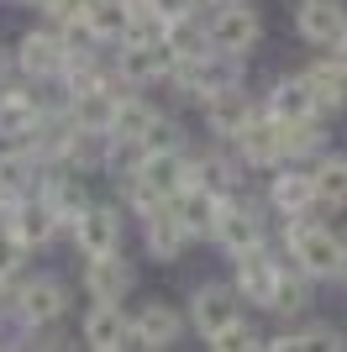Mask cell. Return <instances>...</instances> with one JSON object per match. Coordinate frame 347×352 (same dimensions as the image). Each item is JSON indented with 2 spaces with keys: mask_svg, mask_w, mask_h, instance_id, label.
<instances>
[{
  "mask_svg": "<svg viewBox=\"0 0 347 352\" xmlns=\"http://www.w3.org/2000/svg\"><path fill=\"white\" fill-rule=\"evenodd\" d=\"M53 226H58V216H53V206H48V200L16 206V216H11V236L21 242V248H43L48 236H53Z\"/></svg>",
  "mask_w": 347,
  "mask_h": 352,
  "instance_id": "5bb4252c",
  "label": "cell"
},
{
  "mask_svg": "<svg viewBox=\"0 0 347 352\" xmlns=\"http://www.w3.org/2000/svg\"><path fill=\"white\" fill-rule=\"evenodd\" d=\"M211 232H216V236H221V248H231V252L258 248V242H263L258 216H247V210H237V206H216V221H211Z\"/></svg>",
  "mask_w": 347,
  "mask_h": 352,
  "instance_id": "9c48e42d",
  "label": "cell"
},
{
  "mask_svg": "<svg viewBox=\"0 0 347 352\" xmlns=\"http://www.w3.org/2000/svg\"><path fill=\"white\" fill-rule=\"evenodd\" d=\"M16 252H21V242H16V236L6 232V236H0V279H6V274L16 268Z\"/></svg>",
  "mask_w": 347,
  "mask_h": 352,
  "instance_id": "e575fe53",
  "label": "cell"
},
{
  "mask_svg": "<svg viewBox=\"0 0 347 352\" xmlns=\"http://www.w3.org/2000/svg\"><path fill=\"white\" fill-rule=\"evenodd\" d=\"M305 85H311V100L321 105H342L347 100V58H332V63H316V69L305 74Z\"/></svg>",
  "mask_w": 347,
  "mask_h": 352,
  "instance_id": "d6986e66",
  "label": "cell"
},
{
  "mask_svg": "<svg viewBox=\"0 0 347 352\" xmlns=\"http://www.w3.org/2000/svg\"><path fill=\"white\" fill-rule=\"evenodd\" d=\"M189 6H195V0H153L158 16H179V11H189Z\"/></svg>",
  "mask_w": 347,
  "mask_h": 352,
  "instance_id": "d590c367",
  "label": "cell"
},
{
  "mask_svg": "<svg viewBox=\"0 0 347 352\" xmlns=\"http://www.w3.org/2000/svg\"><path fill=\"white\" fill-rule=\"evenodd\" d=\"M342 43H347V32H342Z\"/></svg>",
  "mask_w": 347,
  "mask_h": 352,
  "instance_id": "f35d334b",
  "label": "cell"
},
{
  "mask_svg": "<svg viewBox=\"0 0 347 352\" xmlns=\"http://www.w3.org/2000/svg\"><path fill=\"white\" fill-rule=\"evenodd\" d=\"M274 206L284 210V216H300V210L316 206V190H311V174H274Z\"/></svg>",
  "mask_w": 347,
  "mask_h": 352,
  "instance_id": "603a6c76",
  "label": "cell"
},
{
  "mask_svg": "<svg viewBox=\"0 0 347 352\" xmlns=\"http://www.w3.org/2000/svg\"><path fill=\"white\" fill-rule=\"evenodd\" d=\"M79 27L95 32V37H127V6L121 0H90Z\"/></svg>",
  "mask_w": 347,
  "mask_h": 352,
  "instance_id": "cb8c5ba5",
  "label": "cell"
},
{
  "mask_svg": "<svg viewBox=\"0 0 347 352\" xmlns=\"http://www.w3.org/2000/svg\"><path fill=\"white\" fill-rule=\"evenodd\" d=\"M21 69H32V74L69 69V47L58 43L53 32H27V37H21Z\"/></svg>",
  "mask_w": 347,
  "mask_h": 352,
  "instance_id": "7c38bea8",
  "label": "cell"
},
{
  "mask_svg": "<svg viewBox=\"0 0 347 352\" xmlns=\"http://www.w3.org/2000/svg\"><path fill=\"white\" fill-rule=\"evenodd\" d=\"M132 142L143 147V153H169V147H174V142H179V137H174V121H163V116H153V121H147V126H143V132L132 137Z\"/></svg>",
  "mask_w": 347,
  "mask_h": 352,
  "instance_id": "f546056e",
  "label": "cell"
},
{
  "mask_svg": "<svg viewBox=\"0 0 347 352\" xmlns=\"http://www.w3.org/2000/svg\"><path fill=\"white\" fill-rule=\"evenodd\" d=\"M185 226H179V216H174L169 206H153L147 210V248H153V258H179V248H185Z\"/></svg>",
  "mask_w": 347,
  "mask_h": 352,
  "instance_id": "2e32d148",
  "label": "cell"
},
{
  "mask_svg": "<svg viewBox=\"0 0 347 352\" xmlns=\"http://www.w3.org/2000/svg\"><path fill=\"white\" fill-rule=\"evenodd\" d=\"M300 32L311 43H321V47H337L342 32H347V11L337 0H305L300 6Z\"/></svg>",
  "mask_w": 347,
  "mask_h": 352,
  "instance_id": "52a82bcc",
  "label": "cell"
},
{
  "mask_svg": "<svg viewBox=\"0 0 347 352\" xmlns=\"http://www.w3.org/2000/svg\"><path fill=\"white\" fill-rule=\"evenodd\" d=\"M27 6H37V0H27Z\"/></svg>",
  "mask_w": 347,
  "mask_h": 352,
  "instance_id": "74e56055",
  "label": "cell"
},
{
  "mask_svg": "<svg viewBox=\"0 0 347 352\" xmlns=\"http://www.w3.org/2000/svg\"><path fill=\"white\" fill-rule=\"evenodd\" d=\"M227 321H237V294H231V289L211 284V289L195 294V326H200L205 337H211L216 326H227Z\"/></svg>",
  "mask_w": 347,
  "mask_h": 352,
  "instance_id": "ffe728a7",
  "label": "cell"
},
{
  "mask_svg": "<svg viewBox=\"0 0 347 352\" xmlns=\"http://www.w3.org/2000/svg\"><path fill=\"white\" fill-rule=\"evenodd\" d=\"M90 289L95 300H121L132 289V268L116 258V252H101V258H90Z\"/></svg>",
  "mask_w": 347,
  "mask_h": 352,
  "instance_id": "ac0fdd59",
  "label": "cell"
},
{
  "mask_svg": "<svg viewBox=\"0 0 347 352\" xmlns=\"http://www.w3.org/2000/svg\"><path fill=\"white\" fill-rule=\"evenodd\" d=\"M0 284H6V279H0Z\"/></svg>",
  "mask_w": 347,
  "mask_h": 352,
  "instance_id": "ab89813d",
  "label": "cell"
},
{
  "mask_svg": "<svg viewBox=\"0 0 347 352\" xmlns=\"http://www.w3.org/2000/svg\"><path fill=\"white\" fill-rule=\"evenodd\" d=\"M300 305H305V279L279 274V284H274V310H300Z\"/></svg>",
  "mask_w": 347,
  "mask_h": 352,
  "instance_id": "1f68e13d",
  "label": "cell"
},
{
  "mask_svg": "<svg viewBox=\"0 0 347 352\" xmlns=\"http://www.w3.org/2000/svg\"><path fill=\"white\" fill-rule=\"evenodd\" d=\"M116 111V95L105 85H79L74 89V126L79 132H105Z\"/></svg>",
  "mask_w": 347,
  "mask_h": 352,
  "instance_id": "30bf717a",
  "label": "cell"
},
{
  "mask_svg": "<svg viewBox=\"0 0 347 352\" xmlns=\"http://www.w3.org/2000/svg\"><path fill=\"white\" fill-rule=\"evenodd\" d=\"M16 310H21V321H27V326L53 321L58 310H63V289H58V279H32L27 289H21V300H16Z\"/></svg>",
  "mask_w": 347,
  "mask_h": 352,
  "instance_id": "9a60e30c",
  "label": "cell"
},
{
  "mask_svg": "<svg viewBox=\"0 0 347 352\" xmlns=\"http://www.w3.org/2000/svg\"><path fill=\"white\" fill-rule=\"evenodd\" d=\"M48 206H53V216H74V221H79V210H85V190H79L74 179H53Z\"/></svg>",
  "mask_w": 347,
  "mask_h": 352,
  "instance_id": "f1b7e54d",
  "label": "cell"
},
{
  "mask_svg": "<svg viewBox=\"0 0 347 352\" xmlns=\"http://www.w3.org/2000/svg\"><path fill=\"white\" fill-rule=\"evenodd\" d=\"M274 116L279 121H311L316 116V100H311V85L305 79H284V85H274Z\"/></svg>",
  "mask_w": 347,
  "mask_h": 352,
  "instance_id": "7402d4cb",
  "label": "cell"
},
{
  "mask_svg": "<svg viewBox=\"0 0 347 352\" xmlns=\"http://www.w3.org/2000/svg\"><path fill=\"white\" fill-rule=\"evenodd\" d=\"M0 79H6V53H0Z\"/></svg>",
  "mask_w": 347,
  "mask_h": 352,
  "instance_id": "8d00e7d4",
  "label": "cell"
},
{
  "mask_svg": "<svg viewBox=\"0 0 347 352\" xmlns=\"http://www.w3.org/2000/svg\"><path fill=\"white\" fill-rule=\"evenodd\" d=\"M237 137H242V153L253 163H279V158H284V153H279V116H269V121H253V116H247Z\"/></svg>",
  "mask_w": 347,
  "mask_h": 352,
  "instance_id": "44dd1931",
  "label": "cell"
},
{
  "mask_svg": "<svg viewBox=\"0 0 347 352\" xmlns=\"http://www.w3.org/2000/svg\"><path fill=\"white\" fill-rule=\"evenodd\" d=\"M179 337V316L169 305H147L137 321H127V347H169Z\"/></svg>",
  "mask_w": 347,
  "mask_h": 352,
  "instance_id": "ba28073f",
  "label": "cell"
},
{
  "mask_svg": "<svg viewBox=\"0 0 347 352\" xmlns=\"http://www.w3.org/2000/svg\"><path fill=\"white\" fill-rule=\"evenodd\" d=\"M205 43L242 58L247 47L258 43V16L247 11L242 0H221V11H216V21H211V32H205Z\"/></svg>",
  "mask_w": 347,
  "mask_h": 352,
  "instance_id": "3957f363",
  "label": "cell"
},
{
  "mask_svg": "<svg viewBox=\"0 0 347 352\" xmlns=\"http://www.w3.org/2000/svg\"><path fill=\"white\" fill-rule=\"evenodd\" d=\"M274 284H279V263H274V258H263V242L237 252V289H242L247 300L274 305Z\"/></svg>",
  "mask_w": 347,
  "mask_h": 352,
  "instance_id": "5b68a950",
  "label": "cell"
},
{
  "mask_svg": "<svg viewBox=\"0 0 347 352\" xmlns=\"http://www.w3.org/2000/svg\"><path fill=\"white\" fill-rule=\"evenodd\" d=\"M37 6H43L53 21H74V27H79V16H85L90 0H37Z\"/></svg>",
  "mask_w": 347,
  "mask_h": 352,
  "instance_id": "d6a6232c",
  "label": "cell"
},
{
  "mask_svg": "<svg viewBox=\"0 0 347 352\" xmlns=\"http://www.w3.org/2000/svg\"><path fill=\"white\" fill-rule=\"evenodd\" d=\"M289 252L300 258V274H342L347 252L326 226L316 221H295V232H289Z\"/></svg>",
  "mask_w": 347,
  "mask_h": 352,
  "instance_id": "7a4b0ae2",
  "label": "cell"
},
{
  "mask_svg": "<svg viewBox=\"0 0 347 352\" xmlns=\"http://www.w3.org/2000/svg\"><path fill=\"white\" fill-rule=\"evenodd\" d=\"M179 63V79H185L189 89H200V95H221V89H237L242 85V63H237V53H221V47H211V53H189V58H174Z\"/></svg>",
  "mask_w": 347,
  "mask_h": 352,
  "instance_id": "6da1fadb",
  "label": "cell"
},
{
  "mask_svg": "<svg viewBox=\"0 0 347 352\" xmlns=\"http://www.w3.org/2000/svg\"><path fill=\"white\" fill-rule=\"evenodd\" d=\"M211 347H216V352H231V347H263V342L253 337V326L227 321V326H216V331H211Z\"/></svg>",
  "mask_w": 347,
  "mask_h": 352,
  "instance_id": "4dcf8cb0",
  "label": "cell"
},
{
  "mask_svg": "<svg viewBox=\"0 0 347 352\" xmlns=\"http://www.w3.org/2000/svg\"><path fill=\"white\" fill-rule=\"evenodd\" d=\"M311 190H316L321 206H347V158H326L311 174Z\"/></svg>",
  "mask_w": 347,
  "mask_h": 352,
  "instance_id": "4316f807",
  "label": "cell"
},
{
  "mask_svg": "<svg viewBox=\"0 0 347 352\" xmlns=\"http://www.w3.org/2000/svg\"><path fill=\"white\" fill-rule=\"evenodd\" d=\"M205 100H211V126L227 132V137H237V132H242V121L253 116L242 89H221V95H205Z\"/></svg>",
  "mask_w": 347,
  "mask_h": 352,
  "instance_id": "484cf974",
  "label": "cell"
},
{
  "mask_svg": "<svg viewBox=\"0 0 347 352\" xmlns=\"http://www.w3.org/2000/svg\"><path fill=\"white\" fill-rule=\"evenodd\" d=\"M121 79L127 85H147V79H158L163 69H174V53L158 43V37H143V43H127L121 47Z\"/></svg>",
  "mask_w": 347,
  "mask_h": 352,
  "instance_id": "8992f818",
  "label": "cell"
},
{
  "mask_svg": "<svg viewBox=\"0 0 347 352\" xmlns=\"http://www.w3.org/2000/svg\"><path fill=\"white\" fill-rule=\"evenodd\" d=\"M85 342H90V347H101V352L127 347V316L116 310V300H101V305L90 310V321H85Z\"/></svg>",
  "mask_w": 347,
  "mask_h": 352,
  "instance_id": "4fadbf2b",
  "label": "cell"
},
{
  "mask_svg": "<svg viewBox=\"0 0 347 352\" xmlns=\"http://www.w3.org/2000/svg\"><path fill=\"white\" fill-rule=\"evenodd\" d=\"M174 216H179V226L185 232H195V236H205L211 232V221H216V195L211 190H200V184H185V190L174 195Z\"/></svg>",
  "mask_w": 347,
  "mask_h": 352,
  "instance_id": "8fae6325",
  "label": "cell"
},
{
  "mask_svg": "<svg viewBox=\"0 0 347 352\" xmlns=\"http://www.w3.org/2000/svg\"><path fill=\"white\" fill-rule=\"evenodd\" d=\"M27 174H32V158H21V153H6V158H0V190H6V184H21Z\"/></svg>",
  "mask_w": 347,
  "mask_h": 352,
  "instance_id": "836d02e7",
  "label": "cell"
},
{
  "mask_svg": "<svg viewBox=\"0 0 347 352\" xmlns=\"http://www.w3.org/2000/svg\"><path fill=\"white\" fill-rule=\"evenodd\" d=\"M147 121H153V111H147L143 100H116V111H111V126H105V132H111L116 142H132V137L143 132Z\"/></svg>",
  "mask_w": 347,
  "mask_h": 352,
  "instance_id": "83f0119b",
  "label": "cell"
},
{
  "mask_svg": "<svg viewBox=\"0 0 347 352\" xmlns=\"http://www.w3.org/2000/svg\"><path fill=\"white\" fill-rule=\"evenodd\" d=\"M137 184L153 190L158 200H174L185 184H195V174H189V163L169 147V153H143V163H137Z\"/></svg>",
  "mask_w": 347,
  "mask_h": 352,
  "instance_id": "277c9868",
  "label": "cell"
},
{
  "mask_svg": "<svg viewBox=\"0 0 347 352\" xmlns=\"http://www.w3.org/2000/svg\"><path fill=\"white\" fill-rule=\"evenodd\" d=\"M116 242H121V221H116L111 210H79V248H85L90 258L116 252Z\"/></svg>",
  "mask_w": 347,
  "mask_h": 352,
  "instance_id": "e0dca14e",
  "label": "cell"
},
{
  "mask_svg": "<svg viewBox=\"0 0 347 352\" xmlns=\"http://www.w3.org/2000/svg\"><path fill=\"white\" fill-rule=\"evenodd\" d=\"M37 126V100L11 89V95H0V137H27Z\"/></svg>",
  "mask_w": 347,
  "mask_h": 352,
  "instance_id": "d4e9b609",
  "label": "cell"
}]
</instances>
